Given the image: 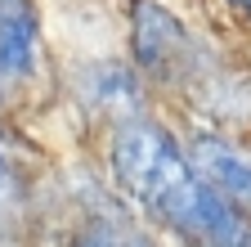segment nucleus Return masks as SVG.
<instances>
[{
	"label": "nucleus",
	"mask_w": 251,
	"mask_h": 247,
	"mask_svg": "<svg viewBox=\"0 0 251 247\" xmlns=\"http://www.w3.org/2000/svg\"><path fill=\"white\" fill-rule=\"evenodd\" d=\"M108 162L121 193L184 247H251V211L220 198L198 175L188 148L148 112H130L112 126Z\"/></svg>",
	"instance_id": "1"
},
{
	"label": "nucleus",
	"mask_w": 251,
	"mask_h": 247,
	"mask_svg": "<svg viewBox=\"0 0 251 247\" xmlns=\"http://www.w3.org/2000/svg\"><path fill=\"white\" fill-rule=\"evenodd\" d=\"M130 45H135V63L148 81L175 85L184 77H193V36L157 0H135L130 5Z\"/></svg>",
	"instance_id": "2"
},
{
	"label": "nucleus",
	"mask_w": 251,
	"mask_h": 247,
	"mask_svg": "<svg viewBox=\"0 0 251 247\" xmlns=\"http://www.w3.org/2000/svg\"><path fill=\"white\" fill-rule=\"evenodd\" d=\"M36 50H41L36 0H0V95L31 77Z\"/></svg>",
	"instance_id": "3"
},
{
	"label": "nucleus",
	"mask_w": 251,
	"mask_h": 247,
	"mask_svg": "<svg viewBox=\"0 0 251 247\" xmlns=\"http://www.w3.org/2000/svg\"><path fill=\"white\" fill-rule=\"evenodd\" d=\"M188 158H193L198 175L220 198H229L233 207L251 211V153L225 144L220 135H193L188 139Z\"/></svg>",
	"instance_id": "4"
},
{
	"label": "nucleus",
	"mask_w": 251,
	"mask_h": 247,
	"mask_svg": "<svg viewBox=\"0 0 251 247\" xmlns=\"http://www.w3.org/2000/svg\"><path fill=\"white\" fill-rule=\"evenodd\" d=\"M72 247H126V243H117V238H112V229H103V225H90Z\"/></svg>",
	"instance_id": "5"
},
{
	"label": "nucleus",
	"mask_w": 251,
	"mask_h": 247,
	"mask_svg": "<svg viewBox=\"0 0 251 247\" xmlns=\"http://www.w3.org/2000/svg\"><path fill=\"white\" fill-rule=\"evenodd\" d=\"M5 184H9V166H5V153H0V193H5Z\"/></svg>",
	"instance_id": "6"
},
{
	"label": "nucleus",
	"mask_w": 251,
	"mask_h": 247,
	"mask_svg": "<svg viewBox=\"0 0 251 247\" xmlns=\"http://www.w3.org/2000/svg\"><path fill=\"white\" fill-rule=\"evenodd\" d=\"M126 247H157V243H148V238H139V234H135V238H126Z\"/></svg>",
	"instance_id": "7"
},
{
	"label": "nucleus",
	"mask_w": 251,
	"mask_h": 247,
	"mask_svg": "<svg viewBox=\"0 0 251 247\" xmlns=\"http://www.w3.org/2000/svg\"><path fill=\"white\" fill-rule=\"evenodd\" d=\"M229 5H233L238 14H251V0H229Z\"/></svg>",
	"instance_id": "8"
}]
</instances>
